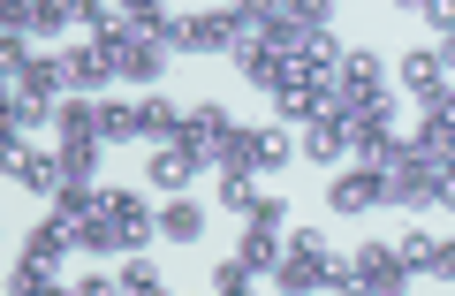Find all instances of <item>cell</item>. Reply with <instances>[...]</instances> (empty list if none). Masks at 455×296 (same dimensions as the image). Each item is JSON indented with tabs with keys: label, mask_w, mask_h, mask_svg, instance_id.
<instances>
[{
	"label": "cell",
	"mask_w": 455,
	"mask_h": 296,
	"mask_svg": "<svg viewBox=\"0 0 455 296\" xmlns=\"http://www.w3.org/2000/svg\"><path fill=\"white\" fill-rule=\"evenodd\" d=\"M274 289H289V296H311V289H357L349 281V266L334 259V244H326L319 228H289V244H281V266H274Z\"/></svg>",
	"instance_id": "1"
},
{
	"label": "cell",
	"mask_w": 455,
	"mask_h": 296,
	"mask_svg": "<svg viewBox=\"0 0 455 296\" xmlns=\"http://www.w3.org/2000/svg\"><path fill=\"white\" fill-rule=\"evenodd\" d=\"M235 130H243V122L228 115L220 99H197V107H182V137H175V145H190L205 167H220V152H228V137H235Z\"/></svg>",
	"instance_id": "2"
},
{
	"label": "cell",
	"mask_w": 455,
	"mask_h": 296,
	"mask_svg": "<svg viewBox=\"0 0 455 296\" xmlns=\"http://www.w3.org/2000/svg\"><path fill=\"white\" fill-rule=\"evenodd\" d=\"M8 84L31 99H61L68 92V61L61 53H31V38H8Z\"/></svg>",
	"instance_id": "3"
},
{
	"label": "cell",
	"mask_w": 455,
	"mask_h": 296,
	"mask_svg": "<svg viewBox=\"0 0 455 296\" xmlns=\"http://www.w3.org/2000/svg\"><path fill=\"white\" fill-rule=\"evenodd\" d=\"M61 61H68V92H107L122 76V31L114 38H76Z\"/></svg>",
	"instance_id": "4"
},
{
	"label": "cell",
	"mask_w": 455,
	"mask_h": 296,
	"mask_svg": "<svg viewBox=\"0 0 455 296\" xmlns=\"http://www.w3.org/2000/svg\"><path fill=\"white\" fill-rule=\"evenodd\" d=\"M326 205H334V213H379V205H387V167H372V160H357V167H341L334 182H326Z\"/></svg>",
	"instance_id": "5"
},
{
	"label": "cell",
	"mask_w": 455,
	"mask_h": 296,
	"mask_svg": "<svg viewBox=\"0 0 455 296\" xmlns=\"http://www.w3.org/2000/svg\"><path fill=\"white\" fill-rule=\"evenodd\" d=\"M387 205H410V213H425V205H440V167L425 160L418 145H403V160L387 167Z\"/></svg>",
	"instance_id": "6"
},
{
	"label": "cell",
	"mask_w": 455,
	"mask_h": 296,
	"mask_svg": "<svg viewBox=\"0 0 455 296\" xmlns=\"http://www.w3.org/2000/svg\"><path fill=\"white\" fill-rule=\"evenodd\" d=\"M349 281H357V289H372V296H395V289H410V281H418V266H410L395 244H364L357 259H349Z\"/></svg>",
	"instance_id": "7"
},
{
	"label": "cell",
	"mask_w": 455,
	"mask_h": 296,
	"mask_svg": "<svg viewBox=\"0 0 455 296\" xmlns=\"http://www.w3.org/2000/svg\"><path fill=\"white\" fill-rule=\"evenodd\" d=\"M107 220H114V244L122 251H145L160 236V220H152V205L137 190H107Z\"/></svg>",
	"instance_id": "8"
},
{
	"label": "cell",
	"mask_w": 455,
	"mask_h": 296,
	"mask_svg": "<svg viewBox=\"0 0 455 296\" xmlns=\"http://www.w3.org/2000/svg\"><path fill=\"white\" fill-rule=\"evenodd\" d=\"M395 76H403V92L418 99V107H433V99L448 92V68H440V46H410V53H395Z\"/></svg>",
	"instance_id": "9"
},
{
	"label": "cell",
	"mask_w": 455,
	"mask_h": 296,
	"mask_svg": "<svg viewBox=\"0 0 455 296\" xmlns=\"http://www.w3.org/2000/svg\"><path fill=\"white\" fill-rule=\"evenodd\" d=\"M8 182H16V190H31V197H61L68 167H61V152H31V145H23L16 160H8Z\"/></svg>",
	"instance_id": "10"
},
{
	"label": "cell",
	"mask_w": 455,
	"mask_h": 296,
	"mask_svg": "<svg viewBox=\"0 0 455 296\" xmlns=\"http://www.w3.org/2000/svg\"><path fill=\"white\" fill-rule=\"evenodd\" d=\"M197 175H205V160H197L190 145H152V167H145V182H152V190L182 197V190H190Z\"/></svg>",
	"instance_id": "11"
},
{
	"label": "cell",
	"mask_w": 455,
	"mask_h": 296,
	"mask_svg": "<svg viewBox=\"0 0 455 296\" xmlns=\"http://www.w3.org/2000/svg\"><path fill=\"white\" fill-rule=\"evenodd\" d=\"M167 53H175V46H167L160 31H122V76L152 92V84H160V68H167Z\"/></svg>",
	"instance_id": "12"
},
{
	"label": "cell",
	"mask_w": 455,
	"mask_h": 296,
	"mask_svg": "<svg viewBox=\"0 0 455 296\" xmlns=\"http://www.w3.org/2000/svg\"><path fill=\"white\" fill-rule=\"evenodd\" d=\"M228 61L243 68V84H251V92H266V99H274L281 84H289V53H274V46H259V38H243V46L228 53Z\"/></svg>",
	"instance_id": "13"
},
{
	"label": "cell",
	"mask_w": 455,
	"mask_h": 296,
	"mask_svg": "<svg viewBox=\"0 0 455 296\" xmlns=\"http://www.w3.org/2000/svg\"><path fill=\"white\" fill-rule=\"evenodd\" d=\"M296 152H304L311 167H341V160H349V115H319V122H304V145H296Z\"/></svg>",
	"instance_id": "14"
},
{
	"label": "cell",
	"mask_w": 455,
	"mask_h": 296,
	"mask_svg": "<svg viewBox=\"0 0 455 296\" xmlns=\"http://www.w3.org/2000/svg\"><path fill=\"white\" fill-rule=\"evenodd\" d=\"M137 137H145V145H175V137H182V107L160 99V92H145V99H137Z\"/></svg>",
	"instance_id": "15"
},
{
	"label": "cell",
	"mask_w": 455,
	"mask_h": 296,
	"mask_svg": "<svg viewBox=\"0 0 455 296\" xmlns=\"http://www.w3.org/2000/svg\"><path fill=\"white\" fill-rule=\"evenodd\" d=\"M160 236L167 244H197V236H205V205H197V197H167L160 205Z\"/></svg>",
	"instance_id": "16"
},
{
	"label": "cell",
	"mask_w": 455,
	"mask_h": 296,
	"mask_svg": "<svg viewBox=\"0 0 455 296\" xmlns=\"http://www.w3.org/2000/svg\"><path fill=\"white\" fill-rule=\"evenodd\" d=\"M243 137H251V167H259V175H281V167L296 160V145L281 137V122L274 130H243Z\"/></svg>",
	"instance_id": "17"
},
{
	"label": "cell",
	"mask_w": 455,
	"mask_h": 296,
	"mask_svg": "<svg viewBox=\"0 0 455 296\" xmlns=\"http://www.w3.org/2000/svg\"><path fill=\"white\" fill-rule=\"evenodd\" d=\"M212 197H220L228 213H251V205H259V175H251V167H220V182H212Z\"/></svg>",
	"instance_id": "18"
},
{
	"label": "cell",
	"mask_w": 455,
	"mask_h": 296,
	"mask_svg": "<svg viewBox=\"0 0 455 296\" xmlns=\"http://www.w3.org/2000/svg\"><path fill=\"white\" fill-rule=\"evenodd\" d=\"M99 152H107V137H61V167H68V182H99Z\"/></svg>",
	"instance_id": "19"
},
{
	"label": "cell",
	"mask_w": 455,
	"mask_h": 296,
	"mask_svg": "<svg viewBox=\"0 0 455 296\" xmlns=\"http://www.w3.org/2000/svg\"><path fill=\"white\" fill-rule=\"evenodd\" d=\"M76 23V0H31V38H61Z\"/></svg>",
	"instance_id": "20"
},
{
	"label": "cell",
	"mask_w": 455,
	"mask_h": 296,
	"mask_svg": "<svg viewBox=\"0 0 455 296\" xmlns=\"http://www.w3.org/2000/svg\"><path fill=\"white\" fill-rule=\"evenodd\" d=\"M251 281H259V266H251L243 251H235V259H220V266H212V289H220V296H243Z\"/></svg>",
	"instance_id": "21"
},
{
	"label": "cell",
	"mask_w": 455,
	"mask_h": 296,
	"mask_svg": "<svg viewBox=\"0 0 455 296\" xmlns=\"http://www.w3.org/2000/svg\"><path fill=\"white\" fill-rule=\"evenodd\" d=\"M160 289H167V281H160V266H152V259L122 266V296H160Z\"/></svg>",
	"instance_id": "22"
},
{
	"label": "cell",
	"mask_w": 455,
	"mask_h": 296,
	"mask_svg": "<svg viewBox=\"0 0 455 296\" xmlns=\"http://www.w3.org/2000/svg\"><path fill=\"white\" fill-rule=\"evenodd\" d=\"M8 289H16V296H46V289H53V266H38V259H16Z\"/></svg>",
	"instance_id": "23"
},
{
	"label": "cell",
	"mask_w": 455,
	"mask_h": 296,
	"mask_svg": "<svg viewBox=\"0 0 455 296\" xmlns=\"http://www.w3.org/2000/svg\"><path fill=\"white\" fill-rule=\"evenodd\" d=\"M281 8H289L296 31H326V23H334V0H281Z\"/></svg>",
	"instance_id": "24"
},
{
	"label": "cell",
	"mask_w": 455,
	"mask_h": 296,
	"mask_svg": "<svg viewBox=\"0 0 455 296\" xmlns=\"http://www.w3.org/2000/svg\"><path fill=\"white\" fill-rule=\"evenodd\" d=\"M0 31H8V38H31V0H0Z\"/></svg>",
	"instance_id": "25"
},
{
	"label": "cell",
	"mask_w": 455,
	"mask_h": 296,
	"mask_svg": "<svg viewBox=\"0 0 455 296\" xmlns=\"http://www.w3.org/2000/svg\"><path fill=\"white\" fill-rule=\"evenodd\" d=\"M433 281H455V236H433V259H425Z\"/></svg>",
	"instance_id": "26"
},
{
	"label": "cell",
	"mask_w": 455,
	"mask_h": 296,
	"mask_svg": "<svg viewBox=\"0 0 455 296\" xmlns=\"http://www.w3.org/2000/svg\"><path fill=\"white\" fill-rule=\"evenodd\" d=\"M395 251H403V259L425 274V259H433V236H425V228H410V236H395Z\"/></svg>",
	"instance_id": "27"
},
{
	"label": "cell",
	"mask_w": 455,
	"mask_h": 296,
	"mask_svg": "<svg viewBox=\"0 0 455 296\" xmlns=\"http://www.w3.org/2000/svg\"><path fill=\"white\" fill-rule=\"evenodd\" d=\"M114 289H122V274H84L76 281V296H114Z\"/></svg>",
	"instance_id": "28"
},
{
	"label": "cell",
	"mask_w": 455,
	"mask_h": 296,
	"mask_svg": "<svg viewBox=\"0 0 455 296\" xmlns=\"http://www.w3.org/2000/svg\"><path fill=\"white\" fill-rule=\"evenodd\" d=\"M440 205L455 213V160H440Z\"/></svg>",
	"instance_id": "29"
},
{
	"label": "cell",
	"mask_w": 455,
	"mask_h": 296,
	"mask_svg": "<svg viewBox=\"0 0 455 296\" xmlns=\"http://www.w3.org/2000/svg\"><path fill=\"white\" fill-rule=\"evenodd\" d=\"M448 31H455V23H448ZM448 31H440V38H448Z\"/></svg>",
	"instance_id": "30"
}]
</instances>
